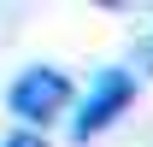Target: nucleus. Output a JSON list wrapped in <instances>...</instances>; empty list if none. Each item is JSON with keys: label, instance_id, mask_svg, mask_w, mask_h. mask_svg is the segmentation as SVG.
<instances>
[{"label": "nucleus", "instance_id": "1", "mask_svg": "<svg viewBox=\"0 0 153 147\" xmlns=\"http://www.w3.org/2000/svg\"><path fill=\"white\" fill-rule=\"evenodd\" d=\"M6 106H12V118H24V129H36V124H47V118H59V112L71 106V82L53 65H36V71H24L12 82Z\"/></svg>", "mask_w": 153, "mask_h": 147}, {"label": "nucleus", "instance_id": "2", "mask_svg": "<svg viewBox=\"0 0 153 147\" xmlns=\"http://www.w3.org/2000/svg\"><path fill=\"white\" fill-rule=\"evenodd\" d=\"M130 100H135V76H130V71H100V76H94V88L82 94L76 118H71V135H76V141L100 135L112 118H124V106H130Z\"/></svg>", "mask_w": 153, "mask_h": 147}, {"label": "nucleus", "instance_id": "3", "mask_svg": "<svg viewBox=\"0 0 153 147\" xmlns=\"http://www.w3.org/2000/svg\"><path fill=\"white\" fill-rule=\"evenodd\" d=\"M0 147H47V141H41L36 129H18V135H6V141H0Z\"/></svg>", "mask_w": 153, "mask_h": 147}, {"label": "nucleus", "instance_id": "4", "mask_svg": "<svg viewBox=\"0 0 153 147\" xmlns=\"http://www.w3.org/2000/svg\"><path fill=\"white\" fill-rule=\"evenodd\" d=\"M135 59H141V71H153V36L141 41V47H135Z\"/></svg>", "mask_w": 153, "mask_h": 147}]
</instances>
